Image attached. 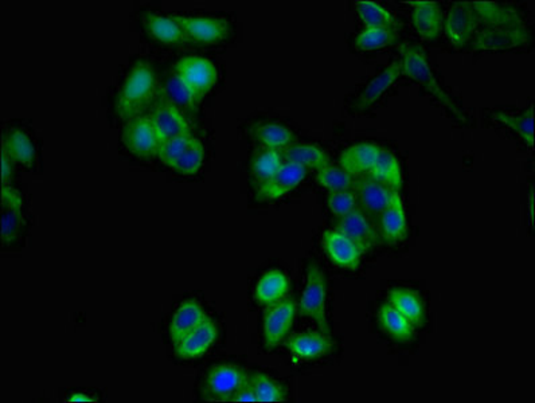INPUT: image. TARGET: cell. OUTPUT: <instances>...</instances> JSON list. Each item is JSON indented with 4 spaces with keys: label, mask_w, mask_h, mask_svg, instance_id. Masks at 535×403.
I'll list each match as a JSON object with an SVG mask.
<instances>
[{
    "label": "cell",
    "mask_w": 535,
    "mask_h": 403,
    "mask_svg": "<svg viewBox=\"0 0 535 403\" xmlns=\"http://www.w3.org/2000/svg\"><path fill=\"white\" fill-rule=\"evenodd\" d=\"M328 210L338 219L350 214L358 208L357 194L353 190L331 191L326 196Z\"/></svg>",
    "instance_id": "42"
},
{
    "label": "cell",
    "mask_w": 535,
    "mask_h": 403,
    "mask_svg": "<svg viewBox=\"0 0 535 403\" xmlns=\"http://www.w3.org/2000/svg\"><path fill=\"white\" fill-rule=\"evenodd\" d=\"M358 18L365 29H399L393 14L376 2H356Z\"/></svg>",
    "instance_id": "34"
},
{
    "label": "cell",
    "mask_w": 535,
    "mask_h": 403,
    "mask_svg": "<svg viewBox=\"0 0 535 403\" xmlns=\"http://www.w3.org/2000/svg\"><path fill=\"white\" fill-rule=\"evenodd\" d=\"M250 383H252L257 402H283L287 399L286 388L267 374L260 371L250 374Z\"/></svg>",
    "instance_id": "38"
},
{
    "label": "cell",
    "mask_w": 535,
    "mask_h": 403,
    "mask_svg": "<svg viewBox=\"0 0 535 403\" xmlns=\"http://www.w3.org/2000/svg\"><path fill=\"white\" fill-rule=\"evenodd\" d=\"M399 55H401L402 59V75L407 76L410 80L416 81L427 92L435 96L459 120L467 121L463 111L459 109L455 101L450 98V96L436 80L435 75L430 69L429 62H428L427 53H425V49L421 45L402 44L399 46Z\"/></svg>",
    "instance_id": "2"
},
{
    "label": "cell",
    "mask_w": 535,
    "mask_h": 403,
    "mask_svg": "<svg viewBox=\"0 0 535 403\" xmlns=\"http://www.w3.org/2000/svg\"><path fill=\"white\" fill-rule=\"evenodd\" d=\"M483 26L528 27L522 14L511 5L495 2H471Z\"/></svg>",
    "instance_id": "23"
},
{
    "label": "cell",
    "mask_w": 535,
    "mask_h": 403,
    "mask_svg": "<svg viewBox=\"0 0 535 403\" xmlns=\"http://www.w3.org/2000/svg\"><path fill=\"white\" fill-rule=\"evenodd\" d=\"M287 348L298 360H317L328 357L334 349V339L322 331H306L291 335Z\"/></svg>",
    "instance_id": "16"
},
{
    "label": "cell",
    "mask_w": 535,
    "mask_h": 403,
    "mask_svg": "<svg viewBox=\"0 0 535 403\" xmlns=\"http://www.w3.org/2000/svg\"><path fill=\"white\" fill-rule=\"evenodd\" d=\"M382 149L384 148L376 143H358L340 152L338 163L339 167L351 176H365L376 165Z\"/></svg>",
    "instance_id": "20"
},
{
    "label": "cell",
    "mask_w": 535,
    "mask_h": 403,
    "mask_svg": "<svg viewBox=\"0 0 535 403\" xmlns=\"http://www.w3.org/2000/svg\"><path fill=\"white\" fill-rule=\"evenodd\" d=\"M194 140H196V136L191 132L190 134H182L178 135V136L171 137V139L166 140L165 143L160 145L157 157H159L160 162L165 163L167 167L171 168L178 162L179 157L185 154L186 149L193 145Z\"/></svg>",
    "instance_id": "40"
},
{
    "label": "cell",
    "mask_w": 535,
    "mask_h": 403,
    "mask_svg": "<svg viewBox=\"0 0 535 403\" xmlns=\"http://www.w3.org/2000/svg\"><path fill=\"white\" fill-rule=\"evenodd\" d=\"M143 26L155 41L162 44H185L187 42L182 26L173 18L171 14L146 11L142 16Z\"/></svg>",
    "instance_id": "22"
},
{
    "label": "cell",
    "mask_w": 535,
    "mask_h": 403,
    "mask_svg": "<svg viewBox=\"0 0 535 403\" xmlns=\"http://www.w3.org/2000/svg\"><path fill=\"white\" fill-rule=\"evenodd\" d=\"M399 76H402L401 57L393 59L377 77L368 81V86L360 90L353 101V108L356 111H366L373 106L377 101L384 97L385 93L393 86Z\"/></svg>",
    "instance_id": "17"
},
{
    "label": "cell",
    "mask_w": 535,
    "mask_h": 403,
    "mask_svg": "<svg viewBox=\"0 0 535 403\" xmlns=\"http://www.w3.org/2000/svg\"><path fill=\"white\" fill-rule=\"evenodd\" d=\"M323 252L329 261L343 269L357 270L360 267L362 253L346 234L337 229L326 230L322 234Z\"/></svg>",
    "instance_id": "15"
},
{
    "label": "cell",
    "mask_w": 535,
    "mask_h": 403,
    "mask_svg": "<svg viewBox=\"0 0 535 403\" xmlns=\"http://www.w3.org/2000/svg\"><path fill=\"white\" fill-rule=\"evenodd\" d=\"M283 156L286 162L297 163L307 170H320L331 165L328 152L322 146L314 143H295L284 149Z\"/></svg>",
    "instance_id": "30"
},
{
    "label": "cell",
    "mask_w": 535,
    "mask_h": 403,
    "mask_svg": "<svg viewBox=\"0 0 535 403\" xmlns=\"http://www.w3.org/2000/svg\"><path fill=\"white\" fill-rule=\"evenodd\" d=\"M176 72L187 83L201 101L218 78L216 65L201 55H185L176 64Z\"/></svg>",
    "instance_id": "10"
},
{
    "label": "cell",
    "mask_w": 535,
    "mask_h": 403,
    "mask_svg": "<svg viewBox=\"0 0 535 403\" xmlns=\"http://www.w3.org/2000/svg\"><path fill=\"white\" fill-rule=\"evenodd\" d=\"M480 26V18L471 2H458L453 3L448 13L444 31L452 46L464 47L474 39L476 31Z\"/></svg>",
    "instance_id": "11"
},
{
    "label": "cell",
    "mask_w": 535,
    "mask_h": 403,
    "mask_svg": "<svg viewBox=\"0 0 535 403\" xmlns=\"http://www.w3.org/2000/svg\"><path fill=\"white\" fill-rule=\"evenodd\" d=\"M326 301H328V281L325 272L320 269L317 262L312 261L307 267V281L301 293L300 317H309L318 324L319 331L331 337V329L326 315Z\"/></svg>",
    "instance_id": "3"
},
{
    "label": "cell",
    "mask_w": 535,
    "mask_h": 403,
    "mask_svg": "<svg viewBox=\"0 0 535 403\" xmlns=\"http://www.w3.org/2000/svg\"><path fill=\"white\" fill-rule=\"evenodd\" d=\"M232 402H257L252 383H250V375L249 380H247V382L239 388L237 393H236V396L233 397Z\"/></svg>",
    "instance_id": "43"
},
{
    "label": "cell",
    "mask_w": 535,
    "mask_h": 403,
    "mask_svg": "<svg viewBox=\"0 0 535 403\" xmlns=\"http://www.w3.org/2000/svg\"><path fill=\"white\" fill-rule=\"evenodd\" d=\"M356 177L351 176L343 171L342 168L337 166L328 165L326 167L320 168L315 175V180L318 185L322 186L323 188L331 191L351 190Z\"/></svg>",
    "instance_id": "39"
},
{
    "label": "cell",
    "mask_w": 535,
    "mask_h": 403,
    "mask_svg": "<svg viewBox=\"0 0 535 403\" xmlns=\"http://www.w3.org/2000/svg\"><path fill=\"white\" fill-rule=\"evenodd\" d=\"M95 401V398H92V397L86 393H73L72 396H70V398L67 399V402L70 403H86Z\"/></svg>",
    "instance_id": "45"
},
{
    "label": "cell",
    "mask_w": 535,
    "mask_h": 403,
    "mask_svg": "<svg viewBox=\"0 0 535 403\" xmlns=\"http://www.w3.org/2000/svg\"><path fill=\"white\" fill-rule=\"evenodd\" d=\"M365 176L387 186L393 191H399L402 187L401 163H399V157L389 149H382L376 165L368 170Z\"/></svg>",
    "instance_id": "32"
},
{
    "label": "cell",
    "mask_w": 535,
    "mask_h": 403,
    "mask_svg": "<svg viewBox=\"0 0 535 403\" xmlns=\"http://www.w3.org/2000/svg\"><path fill=\"white\" fill-rule=\"evenodd\" d=\"M2 146L15 165L31 167L35 162V146L24 129L11 128L3 132Z\"/></svg>",
    "instance_id": "26"
},
{
    "label": "cell",
    "mask_w": 535,
    "mask_h": 403,
    "mask_svg": "<svg viewBox=\"0 0 535 403\" xmlns=\"http://www.w3.org/2000/svg\"><path fill=\"white\" fill-rule=\"evenodd\" d=\"M156 95V75L147 59H139L126 73L116 97V111L128 121L142 115Z\"/></svg>",
    "instance_id": "1"
},
{
    "label": "cell",
    "mask_w": 535,
    "mask_h": 403,
    "mask_svg": "<svg viewBox=\"0 0 535 403\" xmlns=\"http://www.w3.org/2000/svg\"><path fill=\"white\" fill-rule=\"evenodd\" d=\"M24 203H2V244L3 247L13 244L25 225L22 213Z\"/></svg>",
    "instance_id": "37"
},
{
    "label": "cell",
    "mask_w": 535,
    "mask_h": 403,
    "mask_svg": "<svg viewBox=\"0 0 535 403\" xmlns=\"http://www.w3.org/2000/svg\"><path fill=\"white\" fill-rule=\"evenodd\" d=\"M379 324L382 332L397 343H410L416 337L415 327L394 307L387 303L379 308Z\"/></svg>",
    "instance_id": "29"
},
{
    "label": "cell",
    "mask_w": 535,
    "mask_h": 403,
    "mask_svg": "<svg viewBox=\"0 0 535 403\" xmlns=\"http://www.w3.org/2000/svg\"><path fill=\"white\" fill-rule=\"evenodd\" d=\"M288 276L280 269H270L258 278L255 288V298L263 306L278 303L289 292Z\"/></svg>",
    "instance_id": "27"
},
{
    "label": "cell",
    "mask_w": 535,
    "mask_h": 403,
    "mask_svg": "<svg viewBox=\"0 0 535 403\" xmlns=\"http://www.w3.org/2000/svg\"><path fill=\"white\" fill-rule=\"evenodd\" d=\"M351 190L357 194L358 208L374 224L399 193L366 176L356 177Z\"/></svg>",
    "instance_id": "9"
},
{
    "label": "cell",
    "mask_w": 535,
    "mask_h": 403,
    "mask_svg": "<svg viewBox=\"0 0 535 403\" xmlns=\"http://www.w3.org/2000/svg\"><path fill=\"white\" fill-rule=\"evenodd\" d=\"M399 41L397 29H365L354 38V47L359 53L377 52Z\"/></svg>",
    "instance_id": "35"
},
{
    "label": "cell",
    "mask_w": 535,
    "mask_h": 403,
    "mask_svg": "<svg viewBox=\"0 0 535 403\" xmlns=\"http://www.w3.org/2000/svg\"><path fill=\"white\" fill-rule=\"evenodd\" d=\"M250 134L263 148L276 149V151H284L289 146L298 143L297 135L292 129L283 124L273 123V121L257 124L253 126Z\"/></svg>",
    "instance_id": "28"
},
{
    "label": "cell",
    "mask_w": 535,
    "mask_h": 403,
    "mask_svg": "<svg viewBox=\"0 0 535 403\" xmlns=\"http://www.w3.org/2000/svg\"><path fill=\"white\" fill-rule=\"evenodd\" d=\"M405 5H412V22L416 33L422 39L432 41L440 35L444 29L443 11L440 5L436 2H405Z\"/></svg>",
    "instance_id": "21"
},
{
    "label": "cell",
    "mask_w": 535,
    "mask_h": 403,
    "mask_svg": "<svg viewBox=\"0 0 535 403\" xmlns=\"http://www.w3.org/2000/svg\"><path fill=\"white\" fill-rule=\"evenodd\" d=\"M162 93L177 106H183V108L197 109L198 104L201 103L193 89L187 86V83L180 77L176 70L166 78Z\"/></svg>",
    "instance_id": "36"
},
{
    "label": "cell",
    "mask_w": 535,
    "mask_h": 403,
    "mask_svg": "<svg viewBox=\"0 0 535 403\" xmlns=\"http://www.w3.org/2000/svg\"><path fill=\"white\" fill-rule=\"evenodd\" d=\"M307 171L297 163L284 162L278 173L256 188V201L272 202L283 198L306 179Z\"/></svg>",
    "instance_id": "14"
},
{
    "label": "cell",
    "mask_w": 535,
    "mask_h": 403,
    "mask_svg": "<svg viewBox=\"0 0 535 403\" xmlns=\"http://www.w3.org/2000/svg\"><path fill=\"white\" fill-rule=\"evenodd\" d=\"M531 41L528 27H490L476 31L472 49L478 52H506L526 46Z\"/></svg>",
    "instance_id": "7"
},
{
    "label": "cell",
    "mask_w": 535,
    "mask_h": 403,
    "mask_svg": "<svg viewBox=\"0 0 535 403\" xmlns=\"http://www.w3.org/2000/svg\"><path fill=\"white\" fill-rule=\"evenodd\" d=\"M121 140L132 154L143 159H152L159 154L160 140L148 115L129 118L124 126Z\"/></svg>",
    "instance_id": "5"
},
{
    "label": "cell",
    "mask_w": 535,
    "mask_h": 403,
    "mask_svg": "<svg viewBox=\"0 0 535 403\" xmlns=\"http://www.w3.org/2000/svg\"><path fill=\"white\" fill-rule=\"evenodd\" d=\"M491 117L498 123L503 124L507 128L518 135L529 148L534 146V106L531 104L522 114L512 112H492Z\"/></svg>",
    "instance_id": "33"
},
{
    "label": "cell",
    "mask_w": 535,
    "mask_h": 403,
    "mask_svg": "<svg viewBox=\"0 0 535 403\" xmlns=\"http://www.w3.org/2000/svg\"><path fill=\"white\" fill-rule=\"evenodd\" d=\"M334 229L346 234L357 245L362 256L384 244L379 230H377L376 224L368 219L359 208H356L348 216L338 219Z\"/></svg>",
    "instance_id": "13"
},
{
    "label": "cell",
    "mask_w": 535,
    "mask_h": 403,
    "mask_svg": "<svg viewBox=\"0 0 535 403\" xmlns=\"http://www.w3.org/2000/svg\"><path fill=\"white\" fill-rule=\"evenodd\" d=\"M376 227L382 242L390 245V247H396L407 239V213H405L404 202L399 193L396 194L393 202L390 203L387 210L377 219Z\"/></svg>",
    "instance_id": "18"
},
{
    "label": "cell",
    "mask_w": 535,
    "mask_h": 403,
    "mask_svg": "<svg viewBox=\"0 0 535 403\" xmlns=\"http://www.w3.org/2000/svg\"><path fill=\"white\" fill-rule=\"evenodd\" d=\"M159 137L160 145L171 137L190 134L191 126L180 106L162 95L148 115Z\"/></svg>",
    "instance_id": "12"
},
{
    "label": "cell",
    "mask_w": 535,
    "mask_h": 403,
    "mask_svg": "<svg viewBox=\"0 0 535 403\" xmlns=\"http://www.w3.org/2000/svg\"><path fill=\"white\" fill-rule=\"evenodd\" d=\"M249 375L241 366L221 363L208 370L205 390L211 401H232L236 393L249 380Z\"/></svg>",
    "instance_id": "6"
},
{
    "label": "cell",
    "mask_w": 535,
    "mask_h": 403,
    "mask_svg": "<svg viewBox=\"0 0 535 403\" xmlns=\"http://www.w3.org/2000/svg\"><path fill=\"white\" fill-rule=\"evenodd\" d=\"M218 338V326L213 318L207 317L198 328L186 335L178 345L174 346L177 357L191 360L204 357Z\"/></svg>",
    "instance_id": "19"
},
{
    "label": "cell",
    "mask_w": 535,
    "mask_h": 403,
    "mask_svg": "<svg viewBox=\"0 0 535 403\" xmlns=\"http://www.w3.org/2000/svg\"><path fill=\"white\" fill-rule=\"evenodd\" d=\"M207 317L201 304L197 303L196 300L183 301L171 318L170 338L173 345H178L186 335L198 328Z\"/></svg>",
    "instance_id": "24"
},
{
    "label": "cell",
    "mask_w": 535,
    "mask_h": 403,
    "mask_svg": "<svg viewBox=\"0 0 535 403\" xmlns=\"http://www.w3.org/2000/svg\"><path fill=\"white\" fill-rule=\"evenodd\" d=\"M388 303L397 309L415 328H421L427 320L424 301L415 290L393 288L388 292Z\"/></svg>",
    "instance_id": "25"
},
{
    "label": "cell",
    "mask_w": 535,
    "mask_h": 403,
    "mask_svg": "<svg viewBox=\"0 0 535 403\" xmlns=\"http://www.w3.org/2000/svg\"><path fill=\"white\" fill-rule=\"evenodd\" d=\"M205 159L204 143L196 137L193 145L186 149L185 154L179 157L178 162L171 167V170L182 175H194L201 170Z\"/></svg>",
    "instance_id": "41"
},
{
    "label": "cell",
    "mask_w": 535,
    "mask_h": 403,
    "mask_svg": "<svg viewBox=\"0 0 535 403\" xmlns=\"http://www.w3.org/2000/svg\"><path fill=\"white\" fill-rule=\"evenodd\" d=\"M171 15L182 26L188 41L205 45L219 44L229 36V21L221 16L187 13H173Z\"/></svg>",
    "instance_id": "4"
},
{
    "label": "cell",
    "mask_w": 535,
    "mask_h": 403,
    "mask_svg": "<svg viewBox=\"0 0 535 403\" xmlns=\"http://www.w3.org/2000/svg\"><path fill=\"white\" fill-rule=\"evenodd\" d=\"M14 165L15 163L8 156L7 151L2 146V183L3 186L8 185V180L11 179L14 173Z\"/></svg>",
    "instance_id": "44"
},
{
    "label": "cell",
    "mask_w": 535,
    "mask_h": 403,
    "mask_svg": "<svg viewBox=\"0 0 535 403\" xmlns=\"http://www.w3.org/2000/svg\"><path fill=\"white\" fill-rule=\"evenodd\" d=\"M283 152L276 149L261 148L256 152L249 162L250 182L256 188L278 173V168L284 165Z\"/></svg>",
    "instance_id": "31"
},
{
    "label": "cell",
    "mask_w": 535,
    "mask_h": 403,
    "mask_svg": "<svg viewBox=\"0 0 535 403\" xmlns=\"http://www.w3.org/2000/svg\"><path fill=\"white\" fill-rule=\"evenodd\" d=\"M297 315V301L286 297L278 303L267 306L263 317L264 343L268 348L278 347L288 338Z\"/></svg>",
    "instance_id": "8"
}]
</instances>
